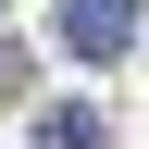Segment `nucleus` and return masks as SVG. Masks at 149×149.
Listing matches in <instances>:
<instances>
[{"instance_id":"1","label":"nucleus","mask_w":149,"mask_h":149,"mask_svg":"<svg viewBox=\"0 0 149 149\" xmlns=\"http://www.w3.org/2000/svg\"><path fill=\"white\" fill-rule=\"evenodd\" d=\"M149 0H62V50L74 62H112V50H137Z\"/></svg>"},{"instance_id":"2","label":"nucleus","mask_w":149,"mask_h":149,"mask_svg":"<svg viewBox=\"0 0 149 149\" xmlns=\"http://www.w3.org/2000/svg\"><path fill=\"white\" fill-rule=\"evenodd\" d=\"M37 149H112V112L100 100H50L37 112Z\"/></svg>"}]
</instances>
